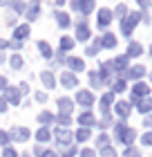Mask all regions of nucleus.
Segmentation results:
<instances>
[{
	"mask_svg": "<svg viewBox=\"0 0 152 157\" xmlns=\"http://www.w3.org/2000/svg\"><path fill=\"white\" fill-rule=\"evenodd\" d=\"M136 20H139V13H130V18H125V20H123V25H121V27H123V34H125V36H128V34L134 29Z\"/></svg>",
	"mask_w": 152,
	"mask_h": 157,
	"instance_id": "1",
	"label": "nucleus"
},
{
	"mask_svg": "<svg viewBox=\"0 0 152 157\" xmlns=\"http://www.w3.org/2000/svg\"><path fill=\"white\" fill-rule=\"evenodd\" d=\"M74 9L83 11V13H87V11L94 9V0H74Z\"/></svg>",
	"mask_w": 152,
	"mask_h": 157,
	"instance_id": "2",
	"label": "nucleus"
},
{
	"mask_svg": "<svg viewBox=\"0 0 152 157\" xmlns=\"http://www.w3.org/2000/svg\"><path fill=\"white\" fill-rule=\"evenodd\" d=\"M110 20H112V11H110V9H101V11H98V25H101V27H105Z\"/></svg>",
	"mask_w": 152,
	"mask_h": 157,
	"instance_id": "3",
	"label": "nucleus"
},
{
	"mask_svg": "<svg viewBox=\"0 0 152 157\" xmlns=\"http://www.w3.org/2000/svg\"><path fill=\"white\" fill-rule=\"evenodd\" d=\"M76 99H78V103H83V105L94 103V97L90 94V92H85V90H83V92H78V97H76Z\"/></svg>",
	"mask_w": 152,
	"mask_h": 157,
	"instance_id": "4",
	"label": "nucleus"
},
{
	"mask_svg": "<svg viewBox=\"0 0 152 157\" xmlns=\"http://www.w3.org/2000/svg\"><path fill=\"white\" fill-rule=\"evenodd\" d=\"M143 94H148V85L146 83H139V85H134V92H132V97H143Z\"/></svg>",
	"mask_w": 152,
	"mask_h": 157,
	"instance_id": "5",
	"label": "nucleus"
},
{
	"mask_svg": "<svg viewBox=\"0 0 152 157\" xmlns=\"http://www.w3.org/2000/svg\"><path fill=\"white\" fill-rule=\"evenodd\" d=\"M63 85H67V88L76 85V76H74V74H69V72H65V74H63Z\"/></svg>",
	"mask_w": 152,
	"mask_h": 157,
	"instance_id": "6",
	"label": "nucleus"
},
{
	"mask_svg": "<svg viewBox=\"0 0 152 157\" xmlns=\"http://www.w3.org/2000/svg\"><path fill=\"white\" fill-rule=\"evenodd\" d=\"M117 112H119L121 117L130 115V103H125V101H123V103H119V105H117Z\"/></svg>",
	"mask_w": 152,
	"mask_h": 157,
	"instance_id": "7",
	"label": "nucleus"
},
{
	"mask_svg": "<svg viewBox=\"0 0 152 157\" xmlns=\"http://www.w3.org/2000/svg\"><path fill=\"white\" fill-rule=\"evenodd\" d=\"M13 137H16V139H20V141H25L27 137H29V132H27V128H18V130L13 132Z\"/></svg>",
	"mask_w": 152,
	"mask_h": 157,
	"instance_id": "8",
	"label": "nucleus"
},
{
	"mask_svg": "<svg viewBox=\"0 0 152 157\" xmlns=\"http://www.w3.org/2000/svg\"><path fill=\"white\" fill-rule=\"evenodd\" d=\"M128 54L130 56H139L141 54V45H139V43H132V45L128 47Z\"/></svg>",
	"mask_w": 152,
	"mask_h": 157,
	"instance_id": "9",
	"label": "nucleus"
},
{
	"mask_svg": "<svg viewBox=\"0 0 152 157\" xmlns=\"http://www.w3.org/2000/svg\"><path fill=\"white\" fill-rule=\"evenodd\" d=\"M150 108H152V99H150V97H148V99H143V101L139 103V110H141V112H148Z\"/></svg>",
	"mask_w": 152,
	"mask_h": 157,
	"instance_id": "10",
	"label": "nucleus"
},
{
	"mask_svg": "<svg viewBox=\"0 0 152 157\" xmlns=\"http://www.w3.org/2000/svg\"><path fill=\"white\" fill-rule=\"evenodd\" d=\"M56 137H58L61 141H69L72 139V132L69 130H56Z\"/></svg>",
	"mask_w": 152,
	"mask_h": 157,
	"instance_id": "11",
	"label": "nucleus"
},
{
	"mask_svg": "<svg viewBox=\"0 0 152 157\" xmlns=\"http://www.w3.org/2000/svg\"><path fill=\"white\" fill-rule=\"evenodd\" d=\"M87 36H90L87 27H85V23H81V25H78V38H81V40H85Z\"/></svg>",
	"mask_w": 152,
	"mask_h": 157,
	"instance_id": "12",
	"label": "nucleus"
},
{
	"mask_svg": "<svg viewBox=\"0 0 152 157\" xmlns=\"http://www.w3.org/2000/svg\"><path fill=\"white\" fill-rule=\"evenodd\" d=\"M143 72H146V70H143L141 65H136V67H132V70H130V78H139Z\"/></svg>",
	"mask_w": 152,
	"mask_h": 157,
	"instance_id": "13",
	"label": "nucleus"
},
{
	"mask_svg": "<svg viewBox=\"0 0 152 157\" xmlns=\"http://www.w3.org/2000/svg\"><path fill=\"white\" fill-rule=\"evenodd\" d=\"M38 47H40V52H43V56H45V59H49V56H52V49H49L47 43H38Z\"/></svg>",
	"mask_w": 152,
	"mask_h": 157,
	"instance_id": "14",
	"label": "nucleus"
},
{
	"mask_svg": "<svg viewBox=\"0 0 152 157\" xmlns=\"http://www.w3.org/2000/svg\"><path fill=\"white\" fill-rule=\"evenodd\" d=\"M27 34H29V27L23 25V27H18V29H16V38H25Z\"/></svg>",
	"mask_w": 152,
	"mask_h": 157,
	"instance_id": "15",
	"label": "nucleus"
},
{
	"mask_svg": "<svg viewBox=\"0 0 152 157\" xmlns=\"http://www.w3.org/2000/svg\"><path fill=\"white\" fill-rule=\"evenodd\" d=\"M103 45H105V47H114V45H117V38H114L112 34H107V36L103 38Z\"/></svg>",
	"mask_w": 152,
	"mask_h": 157,
	"instance_id": "16",
	"label": "nucleus"
},
{
	"mask_svg": "<svg viewBox=\"0 0 152 157\" xmlns=\"http://www.w3.org/2000/svg\"><path fill=\"white\" fill-rule=\"evenodd\" d=\"M56 18H58V25L61 27H67L69 25V16H67V13H58Z\"/></svg>",
	"mask_w": 152,
	"mask_h": 157,
	"instance_id": "17",
	"label": "nucleus"
},
{
	"mask_svg": "<svg viewBox=\"0 0 152 157\" xmlns=\"http://www.w3.org/2000/svg\"><path fill=\"white\" fill-rule=\"evenodd\" d=\"M69 67L78 72V70H83V61H78V59H69Z\"/></svg>",
	"mask_w": 152,
	"mask_h": 157,
	"instance_id": "18",
	"label": "nucleus"
},
{
	"mask_svg": "<svg viewBox=\"0 0 152 157\" xmlns=\"http://www.w3.org/2000/svg\"><path fill=\"white\" fill-rule=\"evenodd\" d=\"M43 83H45V85H47V88H52V85H54L56 81H54V78H52V74H49V72H45V74H43Z\"/></svg>",
	"mask_w": 152,
	"mask_h": 157,
	"instance_id": "19",
	"label": "nucleus"
},
{
	"mask_svg": "<svg viewBox=\"0 0 152 157\" xmlns=\"http://www.w3.org/2000/svg\"><path fill=\"white\" fill-rule=\"evenodd\" d=\"M11 7H13V11H20V13L25 11V2H20V0H13Z\"/></svg>",
	"mask_w": 152,
	"mask_h": 157,
	"instance_id": "20",
	"label": "nucleus"
},
{
	"mask_svg": "<svg viewBox=\"0 0 152 157\" xmlns=\"http://www.w3.org/2000/svg\"><path fill=\"white\" fill-rule=\"evenodd\" d=\"M114 65H117L119 70H123V67H125V65H128V61H125V56H119V59H117V61H114Z\"/></svg>",
	"mask_w": 152,
	"mask_h": 157,
	"instance_id": "21",
	"label": "nucleus"
},
{
	"mask_svg": "<svg viewBox=\"0 0 152 157\" xmlns=\"http://www.w3.org/2000/svg\"><path fill=\"white\" fill-rule=\"evenodd\" d=\"M81 124H94V117L90 112H85V115H81Z\"/></svg>",
	"mask_w": 152,
	"mask_h": 157,
	"instance_id": "22",
	"label": "nucleus"
},
{
	"mask_svg": "<svg viewBox=\"0 0 152 157\" xmlns=\"http://www.w3.org/2000/svg\"><path fill=\"white\" fill-rule=\"evenodd\" d=\"M58 105H61V108H65V110H67V108H72L69 99H58Z\"/></svg>",
	"mask_w": 152,
	"mask_h": 157,
	"instance_id": "23",
	"label": "nucleus"
},
{
	"mask_svg": "<svg viewBox=\"0 0 152 157\" xmlns=\"http://www.w3.org/2000/svg\"><path fill=\"white\" fill-rule=\"evenodd\" d=\"M36 137H38V139H40V141H45V139H49V132H47V130H45V128H43V130H40V132H38V135H36Z\"/></svg>",
	"mask_w": 152,
	"mask_h": 157,
	"instance_id": "24",
	"label": "nucleus"
},
{
	"mask_svg": "<svg viewBox=\"0 0 152 157\" xmlns=\"http://www.w3.org/2000/svg\"><path fill=\"white\" fill-rule=\"evenodd\" d=\"M11 59H13V61H11L13 67H20V65H23V59H20V56H11Z\"/></svg>",
	"mask_w": 152,
	"mask_h": 157,
	"instance_id": "25",
	"label": "nucleus"
},
{
	"mask_svg": "<svg viewBox=\"0 0 152 157\" xmlns=\"http://www.w3.org/2000/svg\"><path fill=\"white\" fill-rule=\"evenodd\" d=\"M76 137H78V139L83 141V139H87V137H90V132H87V130H85V128H83V130H78V135H76Z\"/></svg>",
	"mask_w": 152,
	"mask_h": 157,
	"instance_id": "26",
	"label": "nucleus"
},
{
	"mask_svg": "<svg viewBox=\"0 0 152 157\" xmlns=\"http://www.w3.org/2000/svg\"><path fill=\"white\" fill-rule=\"evenodd\" d=\"M110 103H112V94H105V97H103V110H105Z\"/></svg>",
	"mask_w": 152,
	"mask_h": 157,
	"instance_id": "27",
	"label": "nucleus"
},
{
	"mask_svg": "<svg viewBox=\"0 0 152 157\" xmlns=\"http://www.w3.org/2000/svg\"><path fill=\"white\" fill-rule=\"evenodd\" d=\"M61 47H63V49H69V47H72V38H63Z\"/></svg>",
	"mask_w": 152,
	"mask_h": 157,
	"instance_id": "28",
	"label": "nucleus"
},
{
	"mask_svg": "<svg viewBox=\"0 0 152 157\" xmlns=\"http://www.w3.org/2000/svg\"><path fill=\"white\" fill-rule=\"evenodd\" d=\"M125 157H139V151H136V148H130V151H125Z\"/></svg>",
	"mask_w": 152,
	"mask_h": 157,
	"instance_id": "29",
	"label": "nucleus"
},
{
	"mask_svg": "<svg viewBox=\"0 0 152 157\" xmlns=\"http://www.w3.org/2000/svg\"><path fill=\"white\" fill-rule=\"evenodd\" d=\"M2 157H16V151H11V148H7V151L2 153Z\"/></svg>",
	"mask_w": 152,
	"mask_h": 157,
	"instance_id": "30",
	"label": "nucleus"
},
{
	"mask_svg": "<svg viewBox=\"0 0 152 157\" xmlns=\"http://www.w3.org/2000/svg\"><path fill=\"white\" fill-rule=\"evenodd\" d=\"M103 157H114V151H112V148H105V151H103Z\"/></svg>",
	"mask_w": 152,
	"mask_h": 157,
	"instance_id": "31",
	"label": "nucleus"
},
{
	"mask_svg": "<svg viewBox=\"0 0 152 157\" xmlns=\"http://www.w3.org/2000/svg\"><path fill=\"white\" fill-rule=\"evenodd\" d=\"M40 121H45V124H47V121H52V115H47V112H45V115H40Z\"/></svg>",
	"mask_w": 152,
	"mask_h": 157,
	"instance_id": "32",
	"label": "nucleus"
},
{
	"mask_svg": "<svg viewBox=\"0 0 152 157\" xmlns=\"http://www.w3.org/2000/svg\"><path fill=\"white\" fill-rule=\"evenodd\" d=\"M143 144H152V132H150V135H146V137H143Z\"/></svg>",
	"mask_w": 152,
	"mask_h": 157,
	"instance_id": "33",
	"label": "nucleus"
},
{
	"mask_svg": "<svg viewBox=\"0 0 152 157\" xmlns=\"http://www.w3.org/2000/svg\"><path fill=\"white\" fill-rule=\"evenodd\" d=\"M43 157H56V153H52V151H47V153H43Z\"/></svg>",
	"mask_w": 152,
	"mask_h": 157,
	"instance_id": "34",
	"label": "nucleus"
},
{
	"mask_svg": "<svg viewBox=\"0 0 152 157\" xmlns=\"http://www.w3.org/2000/svg\"><path fill=\"white\" fill-rule=\"evenodd\" d=\"M5 108H7V103H5V99H0V112H2Z\"/></svg>",
	"mask_w": 152,
	"mask_h": 157,
	"instance_id": "35",
	"label": "nucleus"
},
{
	"mask_svg": "<svg viewBox=\"0 0 152 157\" xmlns=\"http://www.w3.org/2000/svg\"><path fill=\"white\" fill-rule=\"evenodd\" d=\"M83 157H94V153H92V151H85V153H83Z\"/></svg>",
	"mask_w": 152,
	"mask_h": 157,
	"instance_id": "36",
	"label": "nucleus"
},
{
	"mask_svg": "<svg viewBox=\"0 0 152 157\" xmlns=\"http://www.w3.org/2000/svg\"><path fill=\"white\" fill-rule=\"evenodd\" d=\"M139 2H141L143 7H148V5H150V0H139Z\"/></svg>",
	"mask_w": 152,
	"mask_h": 157,
	"instance_id": "37",
	"label": "nucleus"
},
{
	"mask_svg": "<svg viewBox=\"0 0 152 157\" xmlns=\"http://www.w3.org/2000/svg\"><path fill=\"white\" fill-rule=\"evenodd\" d=\"M2 85H5V78H0V88H2Z\"/></svg>",
	"mask_w": 152,
	"mask_h": 157,
	"instance_id": "38",
	"label": "nucleus"
},
{
	"mask_svg": "<svg viewBox=\"0 0 152 157\" xmlns=\"http://www.w3.org/2000/svg\"><path fill=\"white\" fill-rule=\"evenodd\" d=\"M150 54H152V49H150Z\"/></svg>",
	"mask_w": 152,
	"mask_h": 157,
	"instance_id": "39",
	"label": "nucleus"
}]
</instances>
